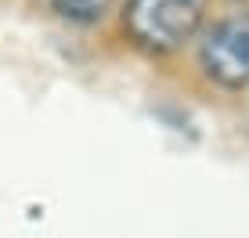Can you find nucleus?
<instances>
[{
  "label": "nucleus",
  "mask_w": 249,
  "mask_h": 238,
  "mask_svg": "<svg viewBox=\"0 0 249 238\" xmlns=\"http://www.w3.org/2000/svg\"><path fill=\"white\" fill-rule=\"evenodd\" d=\"M199 62L213 83L238 90L249 83V15H228L202 33Z\"/></svg>",
  "instance_id": "2"
},
{
  "label": "nucleus",
  "mask_w": 249,
  "mask_h": 238,
  "mask_svg": "<svg viewBox=\"0 0 249 238\" xmlns=\"http://www.w3.org/2000/svg\"><path fill=\"white\" fill-rule=\"evenodd\" d=\"M44 7H51L58 18L90 25V22H101V18H105L108 0H44Z\"/></svg>",
  "instance_id": "3"
},
{
  "label": "nucleus",
  "mask_w": 249,
  "mask_h": 238,
  "mask_svg": "<svg viewBox=\"0 0 249 238\" xmlns=\"http://www.w3.org/2000/svg\"><path fill=\"white\" fill-rule=\"evenodd\" d=\"M206 0H126L123 25L137 47L152 54L181 51L199 33Z\"/></svg>",
  "instance_id": "1"
}]
</instances>
